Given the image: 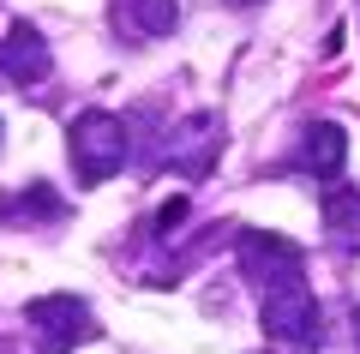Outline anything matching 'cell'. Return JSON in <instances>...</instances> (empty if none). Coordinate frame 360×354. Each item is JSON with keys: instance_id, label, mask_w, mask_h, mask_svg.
<instances>
[{"instance_id": "1", "label": "cell", "mask_w": 360, "mask_h": 354, "mask_svg": "<svg viewBox=\"0 0 360 354\" xmlns=\"http://www.w3.org/2000/svg\"><path fill=\"white\" fill-rule=\"evenodd\" d=\"M66 156H72V175L84 180V187H103V180L120 175L127 156H132L127 120L108 114V108H84L72 127H66Z\"/></svg>"}, {"instance_id": "2", "label": "cell", "mask_w": 360, "mask_h": 354, "mask_svg": "<svg viewBox=\"0 0 360 354\" xmlns=\"http://www.w3.org/2000/svg\"><path fill=\"white\" fill-rule=\"evenodd\" d=\"M258 324H264V336L276 342V348H300L312 354L324 342V306L312 301L307 282H288V289H270L264 306H258Z\"/></svg>"}, {"instance_id": "3", "label": "cell", "mask_w": 360, "mask_h": 354, "mask_svg": "<svg viewBox=\"0 0 360 354\" xmlns=\"http://www.w3.org/2000/svg\"><path fill=\"white\" fill-rule=\"evenodd\" d=\"M25 324L42 336V354H66V348L96 336V318H90V306L78 294H37V301H25Z\"/></svg>"}, {"instance_id": "4", "label": "cell", "mask_w": 360, "mask_h": 354, "mask_svg": "<svg viewBox=\"0 0 360 354\" xmlns=\"http://www.w3.org/2000/svg\"><path fill=\"white\" fill-rule=\"evenodd\" d=\"M300 270H307V253H300L288 234H270V228H246L240 234V277L258 282L264 294L300 282Z\"/></svg>"}, {"instance_id": "5", "label": "cell", "mask_w": 360, "mask_h": 354, "mask_svg": "<svg viewBox=\"0 0 360 354\" xmlns=\"http://www.w3.org/2000/svg\"><path fill=\"white\" fill-rule=\"evenodd\" d=\"M168 139H174V144H168V163H174L186 180H205L210 163H217V151H222V114H210V108L205 114H186Z\"/></svg>"}, {"instance_id": "6", "label": "cell", "mask_w": 360, "mask_h": 354, "mask_svg": "<svg viewBox=\"0 0 360 354\" xmlns=\"http://www.w3.org/2000/svg\"><path fill=\"white\" fill-rule=\"evenodd\" d=\"M0 72L13 78V84H25V90L54 72V49H49V37H42L30 18H18V25L6 30V42H0Z\"/></svg>"}, {"instance_id": "7", "label": "cell", "mask_w": 360, "mask_h": 354, "mask_svg": "<svg viewBox=\"0 0 360 354\" xmlns=\"http://www.w3.org/2000/svg\"><path fill=\"white\" fill-rule=\"evenodd\" d=\"M295 163L307 168L312 180H336V175H342V163H348V139H342V127H336V120H307V127H300V151H295Z\"/></svg>"}, {"instance_id": "8", "label": "cell", "mask_w": 360, "mask_h": 354, "mask_svg": "<svg viewBox=\"0 0 360 354\" xmlns=\"http://www.w3.org/2000/svg\"><path fill=\"white\" fill-rule=\"evenodd\" d=\"M324 234L336 253H360V187H324Z\"/></svg>"}, {"instance_id": "9", "label": "cell", "mask_w": 360, "mask_h": 354, "mask_svg": "<svg viewBox=\"0 0 360 354\" xmlns=\"http://www.w3.org/2000/svg\"><path fill=\"white\" fill-rule=\"evenodd\" d=\"M120 25H132L139 37H174L180 25V0H115Z\"/></svg>"}, {"instance_id": "10", "label": "cell", "mask_w": 360, "mask_h": 354, "mask_svg": "<svg viewBox=\"0 0 360 354\" xmlns=\"http://www.w3.org/2000/svg\"><path fill=\"white\" fill-rule=\"evenodd\" d=\"M0 216H42V222H54V216H66V198L49 192V180H30L25 192H0Z\"/></svg>"}, {"instance_id": "11", "label": "cell", "mask_w": 360, "mask_h": 354, "mask_svg": "<svg viewBox=\"0 0 360 354\" xmlns=\"http://www.w3.org/2000/svg\"><path fill=\"white\" fill-rule=\"evenodd\" d=\"M186 210H193V204H186V198H168V204H162V210H156V216H150V228H156V234H174V228H180V222H186Z\"/></svg>"}, {"instance_id": "12", "label": "cell", "mask_w": 360, "mask_h": 354, "mask_svg": "<svg viewBox=\"0 0 360 354\" xmlns=\"http://www.w3.org/2000/svg\"><path fill=\"white\" fill-rule=\"evenodd\" d=\"M229 6H258V0H229Z\"/></svg>"}, {"instance_id": "13", "label": "cell", "mask_w": 360, "mask_h": 354, "mask_svg": "<svg viewBox=\"0 0 360 354\" xmlns=\"http://www.w3.org/2000/svg\"><path fill=\"white\" fill-rule=\"evenodd\" d=\"M354 324H360V312H354Z\"/></svg>"}, {"instance_id": "14", "label": "cell", "mask_w": 360, "mask_h": 354, "mask_svg": "<svg viewBox=\"0 0 360 354\" xmlns=\"http://www.w3.org/2000/svg\"><path fill=\"white\" fill-rule=\"evenodd\" d=\"M0 132H6V127H0Z\"/></svg>"}, {"instance_id": "15", "label": "cell", "mask_w": 360, "mask_h": 354, "mask_svg": "<svg viewBox=\"0 0 360 354\" xmlns=\"http://www.w3.org/2000/svg\"><path fill=\"white\" fill-rule=\"evenodd\" d=\"M295 354H300V348H295Z\"/></svg>"}]
</instances>
